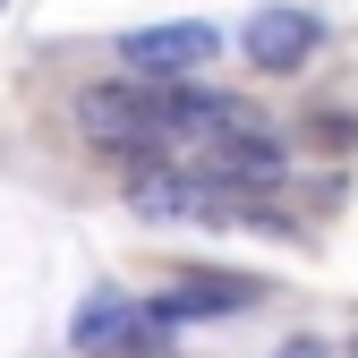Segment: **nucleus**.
<instances>
[{"instance_id":"obj_1","label":"nucleus","mask_w":358,"mask_h":358,"mask_svg":"<svg viewBox=\"0 0 358 358\" xmlns=\"http://www.w3.org/2000/svg\"><path fill=\"white\" fill-rule=\"evenodd\" d=\"M77 128H85V145L128 154V162H154V154H171L162 94H137V85H85V94H77Z\"/></svg>"},{"instance_id":"obj_2","label":"nucleus","mask_w":358,"mask_h":358,"mask_svg":"<svg viewBox=\"0 0 358 358\" xmlns=\"http://www.w3.org/2000/svg\"><path fill=\"white\" fill-rule=\"evenodd\" d=\"M205 179H213L231 205L273 196V188H282V145H273V137H256V128H239V120H222V128H213V145H205Z\"/></svg>"},{"instance_id":"obj_3","label":"nucleus","mask_w":358,"mask_h":358,"mask_svg":"<svg viewBox=\"0 0 358 358\" xmlns=\"http://www.w3.org/2000/svg\"><path fill=\"white\" fill-rule=\"evenodd\" d=\"M128 205H137L145 222H205V213H239V205L222 196L205 171L188 179V171H162V162H145L137 179H128Z\"/></svg>"},{"instance_id":"obj_4","label":"nucleus","mask_w":358,"mask_h":358,"mask_svg":"<svg viewBox=\"0 0 358 358\" xmlns=\"http://www.w3.org/2000/svg\"><path fill=\"white\" fill-rule=\"evenodd\" d=\"M222 52V34L213 26H196V17H179V26H137L120 43V60L137 69V77H188V69H205Z\"/></svg>"},{"instance_id":"obj_5","label":"nucleus","mask_w":358,"mask_h":358,"mask_svg":"<svg viewBox=\"0 0 358 358\" xmlns=\"http://www.w3.org/2000/svg\"><path fill=\"white\" fill-rule=\"evenodd\" d=\"M264 290L248 282V273H179L171 290H154L145 299V316L154 324H188V316H248Z\"/></svg>"},{"instance_id":"obj_6","label":"nucleus","mask_w":358,"mask_h":358,"mask_svg":"<svg viewBox=\"0 0 358 358\" xmlns=\"http://www.w3.org/2000/svg\"><path fill=\"white\" fill-rule=\"evenodd\" d=\"M248 69H264V77H290L307 52H316V17L307 9H264V17H248Z\"/></svg>"},{"instance_id":"obj_7","label":"nucleus","mask_w":358,"mask_h":358,"mask_svg":"<svg viewBox=\"0 0 358 358\" xmlns=\"http://www.w3.org/2000/svg\"><path fill=\"white\" fill-rule=\"evenodd\" d=\"M137 316H145V307H128L120 290H94V299H85V307H77V324H69V341H77L85 358H94L103 341H120V333H128V324H137Z\"/></svg>"},{"instance_id":"obj_8","label":"nucleus","mask_w":358,"mask_h":358,"mask_svg":"<svg viewBox=\"0 0 358 358\" xmlns=\"http://www.w3.org/2000/svg\"><path fill=\"white\" fill-rule=\"evenodd\" d=\"M94 358H171V324H154V316H137L120 341H103Z\"/></svg>"},{"instance_id":"obj_9","label":"nucleus","mask_w":358,"mask_h":358,"mask_svg":"<svg viewBox=\"0 0 358 358\" xmlns=\"http://www.w3.org/2000/svg\"><path fill=\"white\" fill-rule=\"evenodd\" d=\"M307 137H316V145H358V120H324V128L307 120Z\"/></svg>"},{"instance_id":"obj_10","label":"nucleus","mask_w":358,"mask_h":358,"mask_svg":"<svg viewBox=\"0 0 358 358\" xmlns=\"http://www.w3.org/2000/svg\"><path fill=\"white\" fill-rule=\"evenodd\" d=\"M273 358H324V341H282Z\"/></svg>"}]
</instances>
